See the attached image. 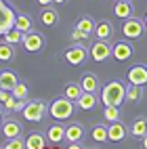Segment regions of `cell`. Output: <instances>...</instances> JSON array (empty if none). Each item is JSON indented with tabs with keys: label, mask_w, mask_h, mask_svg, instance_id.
Instances as JSON below:
<instances>
[{
	"label": "cell",
	"mask_w": 147,
	"mask_h": 149,
	"mask_svg": "<svg viewBox=\"0 0 147 149\" xmlns=\"http://www.w3.org/2000/svg\"><path fill=\"white\" fill-rule=\"evenodd\" d=\"M143 147H145V149H147V134H145V136H143Z\"/></svg>",
	"instance_id": "obj_36"
},
{
	"label": "cell",
	"mask_w": 147,
	"mask_h": 149,
	"mask_svg": "<svg viewBox=\"0 0 147 149\" xmlns=\"http://www.w3.org/2000/svg\"><path fill=\"white\" fill-rule=\"evenodd\" d=\"M111 55H114V46L107 40H97L91 46V57L95 59V61H107Z\"/></svg>",
	"instance_id": "obj_5"
},
{
	"label": "cell",
	"mask_w": 147,
	"mask_h": 149,
	"mask_svg": "<svg viewBox=\"0 0 147 149\" xmlns=\"http://www.w3.org/2000/svg\"><path fill=\"white\" fill-rule=\"evenodd\" d=\"M114 13L120 19H130L132 13H134V6H132V2H116L114 4Z\"/></svg>",
	"instance_id": "obj_19"
},
{
	"label": "cell",
	"mask_w": 147,
	"mask_h": 149,
	"mask_svg": "<svg viewBox=\"0 0 147 149\" xmlns=\"http://www.w3.org/2000/svg\"><path fill=\"white\" fill-rule=\"evenodd\" d=\"M72 38H74V40H86V38H91V34H86V32H82V29H74V32H72Z\"/></svg>",
	"instance_id": "obj_34"
},
{
	"label": "cell",
	"mask_w": 147,
	"mask_h": 149,
	"mask_svg": "<svg viewBox=\"0 0 147 149\" xmlns=\"http://www.w3.org/2000/svg\"><path fill=\"white\" fill-rule=\"evenodd\" d=\"M27 147V141H23L21 136H15V139H8V143L2 145V149H23Z\"/></svg>",
	"instance_id": "obj_30"
},
{
	"label": "cell",
	"mask_w": 147,
	"mask_h": 149,
	"mask_svg": "<svg viewBox=\"0 0 147 149\" xmlns=\"http://www.w3.org/2000/svg\"><path fill=\"white\" fill-rule=\"evenodd\" d=\"M15 27H19L21 32L27 34V32H32V29H34V21H32L27 15H17V23H15Z\"/></svg>",
	"instance_id": "obj_29"
},
{
	"label": "cell",
	"mask_w": 147,
	"mask_h": 149,
	"mask_svg": "<svg viewBox=\"0 0 147 149\" xmlns=\"http://www.w3.org/2000/svg\"><path fill=\"white\" fill-rule=\"evenodd\" d=\"M46 113V103L44 101H27L25 109L21 111V116L27 122H40Z\"/></svg>",
	"instance_id": "obj_4"
},
{
	"label": "cell",
	"mask_w": 147,
	"mask_h": 149,
	"mask_svg": "<svg viewBox=\"0 0 147 149\" xmlns=\"http://www.w3.org/2000/svg\"><path fill=\"white\" fill-rule=\"evenodd\" d=\"M2 136L6 139H15V136H21V124L15 122V120H4L2 122Z\"/></svg>",
	"instance_id": "obj_14"
},
{
	"label": "cell",
	"mask_w": 147,
	"mask_h": 149,
	"mask_svg": "<svg viewBox=\"0 0 147 149\" xmlns=\"http://www.w3.org/2000/svg\"><path fill=\"white\" fill-rule=\"evenodd\" d=\"M13 57H15V44L2 40V44H0V61L6 63V61H11Z\"/></svg>",
	"instance_id": "obj_26"
},
{
	"label": "cell",
	"mask_w": 147,
	"mask_h": 149,
	"mask_svg": "<svg viewBox=\"0 0 147 149\" xmlns=\"http://www.w3.org/2000/svg\"><path fill=\"white\" fill-rule=\"evenodd\" d=\"M48 113H51L53 120H70L72 113H74V101L72 99H57V101H53V105L48 107Z\"/></svg>",
	"instance_id": "obj_2"
},
{
	"label": "cell",
	"mask_w": 147,
	"mask_h": 149,
	"mask_svg": "<svg viewBox=\"0 0 147 149\" xmlns=\"http://www.w3.org/2000/svg\"><path fill=\"white\" fill-rule=\"evenodd\" d=\"M124 101H126V86L122 82H109V84L103 86V91H101V103L105 107L107 105L120 107Z\"/></svg>",
	"instance_id": "obj_1"
},
{
	"label": "cell",
	"mask_w": 147,
	"mask_h": 149,
	"mask_svg": "<svg viewBox=\"0 0 147 149\" xmlns=\"http://www.w3.org/2000/svg\"><path fill=\"white\" fill-rule=\"evenodd\" d=\"M13 95L17 97V99H25L27 97V84H23V82H19L15 88H13Z\"/></svg>",
	"instance_id": "obj_33"
},
{
	"label": "cell",
	"mask_w": 147,
	"mask_h": 149,
	"mask_svg": "<svg viewBox=\"0 0 147 149\" xmlns=\"http://www.w3.org/2000/svg\"><path fill=\"white\" fill-rule=\"evenodd\" d=\"M86 55H88V51L82 46V44H76V46H70L65 51V61L67 63H72V65H80V63H84V59H86Z\"/></svg>",
	"instance_id": "obj_8"
},
{
	"label": "cell",
	"mask_w": 147,
	"mask_h": 149,
	"mask_svg": "<svg viewBox=\"0 0 147 149\" xmlns=\"http://www.w3.org/2000/svg\"><path fill=\"white\" fill-rule=\"evenodd\" d=\"M0 8H2V11H0V13H2V21H0V34L4 36L8 29L15 27V23H17V15H15V11H13V8L8 6L6 2L0 4Z\"/></svg>",
	"instance_id": "obj_7"
},
{
	"label": "cell",
	"mask_w": 147,
	"mask_h": 149,
	"mask_svg": "<svg viewBox=\"0 0 147 149\" xmlns=\"http://www.w3.org/2000/svg\"><path fill=\"white\" fill-rule=\"evenodd\" d=\"M15 107H17V97H15V95H8L6 101H2V113L15 111Z\"/></svg>",
	"instance_id": "obj_32"
},
{
	"label": "cell",
	"mask_w": 147,
	"mask_h": 149,
	"mask_svg": "<svg viewBox=\"0 0 147 149\" xmlns=\"http://www.w3.org/2000/svg\"><path fill=\"white\" fill-rule=\"evenodd\" d=\"M95 21H93V19L91 17H80V19H78V23H76V27L78 29H82V32H86V34H95Z\"/></svg>",
	"instance_id": "obj_27"
},
{
	"label": "cell",
	"mask_w": 147,
	"mask_h": 149,
	"mask_svg": "<svg viewBox=\"0 0 147 149\" xmlns=\"http://www.w3.org/2000/svg\"><path fill=\"white\" fill-rule=\"evenodd\" d=\"M40 21H42L46 27L57 25V21H59V13L55 11V8H51V6H44V11L40 13Z\"/></svg>",
	"instance_id": "obj_21"
},
{
	"label": "cell",
	"mask_w": 147,
	"mask_h": 149,
	"mask_svg": "<svg viewBox=\"0 0 147 149\" xmlns=\"http://www.w3.org/2000/svg\"><path fill=\"white\" fill-rule=\"evenodd\" d=\"M23 36H25V32H21L19 27H13V29H8V32L2 36V40L11 42V44H21L23 42Z\"/></svg>",
	"instance_id": "obj_25"
},
{
	"label": "cell",
	"mask_w": 147,
	"mask_h": 149,
	"mask_svg": "<svg viewBox=\"0 0 147 149\" xmlns=\"http://www.w3.org/2000/svg\"><path fill=\"white\" fill-rule=\"evenodd\" d=\"M84 136V126L80 122H74L70 126H65V141L67 143H76V141H82Z\"/></svg>",
	"instance_id": "obj_11"
},
{
	"label": "cell",
	"mask_w": 147,
	"mask_h": 149,
	"mask_svg": "<svg viewBox=\"0 0 147 149\" xmlns=\"http://www.w3.org/2000/svg\"><path fill=\"white\" fill-rule=\"evenodd\" d=\"M46 139H48V143H53V145L63 143V141H65V128H63V126H59V124L48 126V130H46Z\"/></svg>",
	"instance_id": "obj_13"
},
{
	"label": "cell",
	"mask_w": 147,
	"mask_h": 149,
	"mask_svg": "<svg viewBox=\"0 0 147 149\" xmlns=\"http://www.w3.org/2000/svg\"><path fill=\"white\" fill-rule=\"evenodd\" d=\"M126 126L120 122V120H116V122H109V141L118 143V141H124L126 139Z\"/></svg>",
	"instance_id": "obj_12"
},
{
	"label": "cell",
	"mask_w": 147,
	"mask_h": 149,
	"mask_svg": "<svg viewBox=\"0 0 147 149\" xmlns=\"http://www.w3.org/2000/svg\"><path fill=\"white\" fill-rule=\"evenodd\" d=\"M82 93H84L82 84H67L65 86V97L72 99V101H78V99L82 97Z\"/></svg>",
	"instance_id": "obj_28"
},
{
	"label": "cell",
	"mask_w": 147,
	"mask_h": 149,
	"mask_svg": "<svg viewBox=\"0 0 147 149\" xmlns=\"http://www.w3.org/2000/svg\"><path fill=\"white\" fill-rule=\"evenodd\" d=\"M25 141H27V147H25V149H42V147H46V141H48V139H44L42 134H38V132H32Z\"/></svg>",
	"instance_id": "obj_24"
},
{
	"label": "cell",
	"mask_w": 147,
	"mask_h": 149,
	"mask_svg": "<svg viewBox=\"0 0 147 149\" xmlns=\"http://www.w3.org/2000/svg\"><path fill=\"white\" fill-rule=\"evenodd\" d=\"M103 116H105V120H107V122H116V120H120V111H118V107H116V105H107V107H105V111H103Z\"/></svg>",
	"instance_id": "obj_31"
},
{
	"label": "cell",
	"mask_w": 147,
	"mask_h": 149,
	"mask_svg": "<svg viewBox=\"0 0 147 149\" xmlns=\"http://www.w3.org/2000/svg\"><path fill=\"white\" fill-rule=\"evenodd\" d=\"M80 84H82V88H84L86 93H97V91L101 88V82H99V78H97L95 74H91V72H86V74L82 76Z\"/></svg>",
	"instance_id": "obj_15"
},
{
	"label": "cell",
	"mask_w": 147,
	"mask_h": 149,
	"mask_svg": "<svg viewBox=\"0 0 147 149\" xmlns=\"http://www.w3.org/2000/svg\"><path fill=\"white\" fill-rule=\"evenodd\" d=\"M145 21H141V19H124V23H122V34L124 38H130V40H137V38H141L143 32H145Z\"/></svg>",
	"instance_id": "obj_3"
},
{
	"label": "cell",
	"mask_w": 147,
	"mask_h": 149,
	"mask_svg": "<svg viewBox=\"0 0 147 149\" xmlns=\"http://www.w3.org/2000/svg\"><path fill=\"white\" fill-rule=\"evenodd\" d=\"M19 84V80H17V74L15 72H8V69H4L2 74H0V88L2 91H11L13 93V88Z\"/></svg>",
	"instance_id": "obj_16"
},
{
	"label": "cell",
	"mask_w": 147,
	"mask_h": 149,
	"mask_svg": "<svg viewBox=\"0 0 147 149\" xmlns=\"http://www.w3.org/2000/svg\"><path fill=\"white\" fill-rule=\"evenodd\" d=\"M130 134L137 136V139H143V136L147 134V120H145V118H137V120L132 122V126H130Z\"/></svg>",
	"instance_id": "obj_23"
},
{
	"label": "cell",
	"mask_w": 147,
	"mask_h": 149,
	"mask_svg": "<svg viewBox=\"0 0 147 149\" xmlns=\"http://www.w3.org/2000/svg\"><path fill=\"white\" fill-rule=\"evenodd\" d=\"M91 136L95 139L97 143H105V141H109V126L95 124V126H93V132H91Z\"/></svg>",
	"instance_id": "obj_20"
},
{
	"label": "cell",
	"mask_w": 147,
	"mask_h": 149,
	"mask_svg": "<svg viewBox=\"0 0 147 149\" xmlns=\"http://www.w3.org/2000/svg\"><path fill=\"white\" fill-rule=\"evenodd\" d=\"M36 2L40 4V6H51V4L55 2V0H36Z\"/></svg>",
	"instance_id": "obj_35"
},
{
	"label": "cell",
	"mask_w": 147,
	"mask_h": 149,
	"mask_svg": "<svg viewBox=\"0 0 147 149\" xmlns=\"http://www.w3.org/2000/svg\"><path fill=\"white\" fill-rule=\"evenodd\" d=\"M141 88H143V86L128 82V86H126V101H128V103H139L141 97H143V91H141Z\"/></svg>",
	"instance_id": "obj_22"
},
{
	"label": "cell",
	"mask_w": 147,
	"mask_h": 149,
	"mask_svg": "<svg viewBox=\"0 0 147 149\" xmlns=\"http://www.w3.org/2000/svg\"><path fill=\"white\" fill-rule=\"evenodd\" d=\"M143 21H145V25H147V13H145V19H143Z\"/></svg>",
	"instance_id": "obj_39"
},
{
	"label": "cell",
	"mask_w": 147,
	"mask_h": 149,
	"mask_svg": "<svg viewBox=\"0 0 147 149\" xmlns=\"http://www.w3.org/2000/svg\"><path fill=\"white\" fill-rule=\"evenodd\" d=\"M116 2H132V0H116Z\"/></svg>",
	"instance_id": "obj_38"
},
{
	"label": "cell",
	"mask_w": 147,
	"mask_h": 149,
	"mask_svg": "<svg viewBox=\"0 0 147 149\" xmlns=\"http://www.w3.org/2000/svg\"><path fill=\"white\" fill-rule=\"evenodd\" d=\"M78 107H80V109H84V111H91V109H95L97 107V103H99V99H97V95L95 93H82V97L80 99H78Z\"/></svg>",
	"instance_id": "obj_17"
},
{
	"label": "cell",
	"mask_w": 147,
	"mask_h": 149,
	"mask_svg": "<svg viewBox=\"0 0 147 149\" xmlns=\"http://www.w3.org/2000/svg\"><path fill=\"white\" fill-rule=\"evenodd\" d=\"M132 53H134V48L128 42H116L114 44V59L116 61H128L132 57Z\"/></svg>",
	"instance_id": "obj_10"
},
{
	"label": "cell",
	"mask_w": 147,
	"mask_h": 149,
	"mask_svg": "<svg viewBox=\"0 0 147 149\" xmlns=\"http://www.w3.org/2000/svg\"><path fill=\"white\" fill-rule=\"evenodd\" d=\"M126 78H128V82L132 84H139V86H145L147 84V65H132L128 72H126Z\"/></svg>",
	"instance_id": "obj_9"
},
{
	"label": "cell",
	"mask_w": 147,
	"mask_h": 149,
	"mask_svg": "<svg viewBox=\"0 0 147 149\" xmlns=\"http://www.w3.org/2000/svg\"><path fill=\"white\" fill-rule=\"evenodd\" d=\"M63 2H67V0H55V4H63Z\"/></svg>",
	"instance_id": "obj_37"
},
{
	"label": "cell",
	"mask_w": 147,
	"mask_h": 149,
	"mask_svg": "<svg viewBox=\"0 0 147 149\" xmlns=\"http://www.w3.org/2000/svg\"><path fill=\"white\" fill-rule=\"evenodd\" d=\"M111 34H114V27H111L109 21H105V19H103V21H97V25H95L97 40H109Z\"/></svg>",
	"instance_id": "obj_18"
},
{
	"label": "cell",
	"mask_w": 147,
	"mask_h": 149,
	"mask_svg": "<svg viewBox=\"0 0 147 149\" xmlns=\"http://www.w3.org/2000/svg\"><path fill=\"white\" fill-rule=\"evenodd\" d=\"M23 48L27 53H38V51H42V46H44V36L42 34H38V32H27L23 36Z\"/></svg>",
	"instance_id": "obj_6"
}]
</instances>
